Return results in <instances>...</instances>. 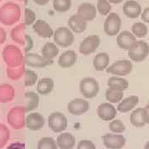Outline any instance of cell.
Returning a JSON list of instances; mask_svg holds the SVG:
<instances>
[{
	"label": "cell",
	"instance_id": "1",
	"mask_svg": "<svg viewBox=\"0 0 149 149\" xmlns=\"http://www.w3.org/2000/svg\"><path fill=\"white\" fill-rule=\"evenodd\" d=\"M22 10L16 3L8 2L0 7V22L4 26H12L20 20Z\"/></svg>",
	"mask_w": 149,
	"mask_h": 149
},
{
	"label": "cell",
	"instance_id": "2",
	"mask_svg": "<svg viewBox=\"0 0 149 149\" xmlns=\"http://www.w3.org/2000/svg\"><path fill=\"white\" fill-rule=\"evenodd\" d=\"M26 30H27V26L24 23H20L17 25L16 27H13L10 32L12 40L24 47L23 51L25 54L28 53L33 47L32 38L26 34Z\"/></svg>",
	"mask_w": 149,
	"mask_h": 149
},
{
	"label": "cell",
	"instance_id": "3",
	"mask_svg": "<svg viewBox=\"0 0 149 149\" xmlns=\"http://www.w3.org/2000/svg\"><path fill=\"white\" fill-rule=\"evenodd\" d=\"M2 55L4 62L8 67H17L24 63V56L22 52L15 45L6 46Z\"/></svg>",
	"mask_w": 149,
	"mask_h": 149
},
{
	"label": "cell",
	"instance_id": "4",
	"mask_svg": "<svg viewBox=\"0 0 149 149\" xmlns=\"http://www.w3.org/2000/svg\"><path fill=\"white\" fill-rule=\"evenodd\" d=\"M25 109L22 106H16L8 113L7 120L13 129H21L26 125Z\"/></svg>",
	"mask_w": 149,
	"mask_h": 149
},
{
	"label": "cell",
	"instance_id": "5",
	"mask_svg": "<svg viewBox=\"0 0 149 149\" xmlns=\"http://www.w3.org/2000/svg\"><path fill=\"white\" fill-rule=\"evenodd\" d=\"M54 42L59 47H68L74 42V32L69 27H61L54 31Z\"/></svg>",
	"mask_w": 149,
	"mask_h": 149
},
{
	"label": "cell",
	"instance_id": "6",
	"mask_svg": "<svg viewBox=\"0 0 149 149\" xmlns=\"http://www.w3.org/2000/svg\"><path fill=\"white\" fill-rule=\"evenodd\" d=\"M129 58L135 62H141L149 55V45L143 41H137L128 50Z\"/></svg>",
	"mask_w": 149,
	"mask_h": 149
},
{
	"label": "cell",
	"instance_id": "7",
	"mask_svg": "<svg viewBox=\"0 0 149 149\" xmlns=\"http://www.w3.org/2000/svg\"><path fill=\"white\" fill-rule=\"evenodd\" d=\"M80 91L86 99L95 98L100 92V84L93 77H85L80 80Z\"/></svg>",
	"mask_w": 149,
	"mask_h": 149
},
{
	"label": "cell",
	"instance_id": "8",
	"mask_svg": "<svg viewBox=\"0 0 149 149\" xmlns=\"http://www.w3.org/2000/svg\"><path fill=\"white\" fill-rule=\"evenodd\" d=\"M122 21L119 15L116 13H110L104 23V31L109 37L118 35L120 32Z\"/></svg>",
	"mask_w": 149,
	"mask_h": 149
},
{
	"label": "cell",
	"instance_id": "9",
	"mask_svg": "<svg viewBox=\"0 0 149 149\" xmlns=\"http://www.w3.org/2000/svg\"><path fill=\"white\" fill-rule=\"evenodd\" d=\"M48 126L55 133H62L68 126L67 118L61 112H53L48 117Z\"/></svg>",
	"mask_w": 149,
	"mask_h": 149
},
{
	"label": "cell",
	"instance_id": "10",
	"mask_svg": "<svg viewBox=\"0 0 149 149\" xmlns=\"http://www.w3.org/2000/svg\"><path fill=\"white\" fill-rule=\"evenodd\" d=\"M133 70V64L128 60H120L113 62L111 65L108 66L107 73L113 74L115 76H125L131 73Z\"/></svg>",
	"mask_w": 149,
	"mask_h": 149
},
{
	"label": "cell",
	"instance_id": "11",
	"mask_svg": "<svg viewBox=\"0 0 149 149\" xmlns=\"http://www.w3.org/2000/svg\"><path fill=\"white\" fill-rule=\"evenodd\" d=\"M100 38L98 35H90L80 42L79 52L84 56H89L95 53L100 47Z\"/></svg>",
	"mask_w": 149,
	"mask_h": 149
},
{
	"label": "cell",
	"instance_id": "12",
	"mask_svg": "<svg viewBox=\"0 0 149 149\" xmlns=\"http://www.w3.org/2000/svg\"><path fill=\"white\" fill-rule=\"evenodd\" d=\"M104 147L109 149H121L126 144V139L122 134L107 133L102 137Z\"/></svg>",
	"mask_w": 149,
	"mask_h": 149
},
{
	"label": "cell",
	"instance_id": "13",
	"mask_svg": "<svg viewBox=\"0 0 149 149\" xmlns=\"http://www.w3.org/2000/svg\"><path fill=\"white\" fill-rule=\"evenodd\" d=\"M53 61L48 60L44 56L36 53L28 52L24 55V63L27 66L34 68H43L52 65Z\"/></svg>",
	"mask_w": 149,
	"mask_h": 149
},
{
	"label": "cell",
	"instance_id": "14",
	"mask_svg": "<svg viewBox=\"0 0 149 149\" xmlns=\"http://www.w3.org/2000/svg\"><path fill=\"white\" fill-rule=\"evenodd\" d=\"M90 109V103L83 99H74L67 104V110L70 114L80 116L85 113Z\"/></svg>",
	"mask_w": 149,
	"mask_h": 149
},
{
	"label": "cell",
	"instance_id": "15",
	"mask_svg": "<svg viewBox=\"0 0 149 149\" xmlns=\"http://www.w3.org/2000/svg\"><path fill=\"white\" fill-rule=\"evenodd\" d=\"M117 109L111 103H103L97 109V114L103 121H112L117 115Z\"/></svg>",
	"mask_w": 149,
	"mask_h": 149
},
{
	"label": "cell",
	"instance_id": "16",
	"mask_svg": "<svg viewBox=\"0 0 149 149\" xmlns=\"http://www.w3.org/2000/svg\"><path fill=\"white\" fill-rule=\"evenodd\" d=\"M32 29L37 36L43 38H51L54 35L53 29L50 24L42 19H38L34 22L32 25Z\"/></svg>",
	"mask_w": 149,
	"mask_h": 149
},
{
	"label": "cell",
	"instance_id": "17",
	"mask_svg": "<svg viewBox=\"0 0 149 149\" xmlns=\"http://www.w3.org/2000/svg\"><path fill=\"white\" fill-rule=\"evenodd\" d=\"M45 125V118L40 113H31L26 118V126L32 131H39Z\"/></svg>",
	"mask_w": 149,
	"mask_h": 149
},
{
	"label": "cell",
	"instance_id": "18",
	"mask_svg": "<svg viewBox=\"0 0 149 149\" xmlns=\"http://www.w3.org/2000/svg\"><path fill=\"white\" fill-rule=\"evenodd\" d=\"M77 14L86 22L93 21L97 16V8L91 3H83L78 7Z\"/></svg>",
	"mask_w": 149,
	"mask_h": 149
},
{
	"label": "cell",
	"instance_id": "19",
	"mask_svg": "<svg viewBox=\"0 0 149 149\" xmlns=\"http://www.w3.org/2000/svg\"><path fill=\"white\" fill-rule=\"evenodd\" d=\"M124 15L129 18H138L142 14V7L134 0L126 1L123 6Z\"/></svg>",
	"mask_w": 149,
	"mask_h": 149
},
{
	"label": "cell",
	"instance_id": "20",
	"mask_svg": "<svg viewBox=\"0 0 149 149\" xmlns=\"http://www.w3.org/2000/svg\"><path fill=\"white\" fill-rule=\"evenodd\" d=\"M136 42V37L129 31H123L118 34L117 44L121 49L128 50Z\"/></svg>",
	"mask_w": 149,
	"mask_h": 149
},
{
	"label": "cell",
	"instance_id": "21",
	"mask_svg": "<svg viewBox=\"0 0 149 149\" xmlns=\"http://www.w3.org/2000/svg\"><path fill=\"white\" fill-rule=\"evenodd\" d=\"M67 24L70 29L75 33H82L87 28V22L78 14L70 17Z\"/></svg>",
	"mask_w": 149,
	"mask_h": 149
},
{
	"label": "cell",
	"instance_id": "22",
	"mask_svg": "<svg viewBox=\"0 0 149 149\" xmlns=\"http://www.w3.org/2000/svg\"><path fill=\"white\" fill-rule=\"evenodd\" d=\"M78 59V56L74 51H66L60 56L58 65L63 69L70 68L74 65Z\"/></svg>",
	"mask_w": 149,
	"mask_h": 149
},
{
	"label": "cell",
	"instance_id": "23",
	"mask_svg": "<svg viewBox=\"0 0 149 149\" xmlns=\"http://www.w3.org/2000/svg\"><path fill=\"white\" fill-rule=\"evenodd\" d=\"M56 143L61 149H73L75 145V138L72 133H61L56 139Z\"/></svg>",
	"mask_w": 149,
	"mask_h": 149
},
{
	"label": "cell",
	"instance_id": "24",
	"mask_svg": "<svg viewBox=\"0 0 149 149\" xmlns=\"http://www.w3.org/2000/svg\"><path fill=\"white\" fill-rule=\"evenodd\" d=\"M139 102V96L132 95L128 96L124 100H122L118 103L117 107L118 111L121 113H128L133 109L135 107L138 105Z\"/></svg>",
	"mask_w": 149,
	"mask_h": 149
},
{
	"label": "cell",
	"instance_id": "25",
	"mask_svg": "<svg viewBox=\"0 0 149 149\" xmlns=\"http://www.w3.org/2000/svg\"><path fill=\"white\" fill-rule=\"evenodd\" d=\"M130 122L134 127L142 128L147 123L145 109L139 108L133 110L130 115Z\"/></svg>",
	"mask_w": 149,
	"mask_h": 149
},
{
	"label": "cell",
	"instance_id": "26",
	"mask_svg": "<svg viewBox=\"0 0 149 149\" xmlns=\"http://www.w3.org/2000/svg\"><path fill=\"white\" fill-rule=\"evenodd\" d=\"M107 85L109 88L119 91H126L128 88V80L120 76H115V75L109 78Z\"/></svg>",
	"mask_w": 149,
	"mask_h": 149
},
{
	"label": "cell",
	"instance_id": "27",
	"mask_svg": "<svg viewBox=\"0 0 149 149\" xmlns=\"http://www.w3.org/2000/svg\"><path fill=\"white\" fill-rule=\"evenodd\" d=\"M109 64V56L106 52L97 54L93 60V66L97 71H103L106 70Z\"/></svg>",
	"mask_w": 149,
	"mask_h": 149
},
{
	"label": "cell",
	"instance_id": "28",
	"mask_svg": "<svg viewBox=\"0 0 149 149\" xmlns=\"http://www.w3.org/2000/svg\"><path fill=\"white\" fill-rule=\"evenodd\" d=\"M15 97V89L9 84L0 85V102L8 103Z\"/></svg>",
	"mask_w": 149,
	"mask_h": 149
},
{
	"label": "cell",
	"instance_id": "29",
	"mask_svg": "<svg viewBox=\"0 0 149 149\" xmlns=\"http://www.w3.org/2000/svg\"><path fill=\"white\" fill-rule=\"evenodd\" d=\"M54 85V81L52 78H42L37 82V91L40 95H47L53 91Z\"/></svg>",
	"mask_w": 149,
	"mask_h": 149
},
{
	"label": "cell",
	"instance_id": "30",
	"mask_svg": "<svg viewBox=\"0 0 149 149\" xmlns=\"http://www.w3.org/2000/svg\"><path fill=\"white\" fill-rule=\"evenodd\" d=\"M24 98L26 100V104L24 106L26 113L32 111L37 108L39 104V96L37 93L33 91H27L24 95Z\"/></svg>",
	"mask_w": 149,
	"mask_h": 149
},
{
	"label": "cell",
	"instance_id": "31",
	"mask_svg": "<svg viewBox=\"0 0 149 149\" xmlns=\"http://www.w3.org/2000/svg\"><path fill=\"white\" fill-rule=\"evenodd\" d=\"M41 53L45 58L53 61V59L56 57L59 54L58 46L55 42H47L42 47Z\"/></svg>",
	"mask_w": 149,
	"mask_h": 149
},
{
	"label": "cell",
	"instance_id": "32",
	"mask_svg": "<svg viewBox=\"0 0 149 149\" xmlns=\"http://www.w3.org/2000/svg\"><path fill=\"white\" fill-rule=\"evenodd\" d=\"M25 66H26L25 63H23L19 66H17V67H8V68H7L8 77L12 80H19L21 77L24 75V72L26 70Z\"/></svg>",
	"mask_w": 149,
	"mask_h": 149
},
{
	"label": "cell",
	"instance_id": "33",
	"mask_svg": "<svg viewBox=\"0 0 149 149\" xmlns=\"http://www.w3.org/2000/svg\"><path fill=\"white\" fill-rule=\"evenodd\" d=\"M123 91H116L108 88L105 92V98L109 103H112V104L119 103L123 100Z\"/></svg>",
	"mask_w": 149,
	"mask_h": 149
},
{
	"label": "cell",
	"instance_id": "34",
	"mask_svg": "<svg viewBox=\"0 0 149 149\" xmlns=\"http://www.w3.org/2000/svg\"><path fill=\"white\" fill-rule=\"evenodd\" d=\"M148 28L143 22H135L132 26V33L136 37L143 38L148 35Z\"/></svg>",
	"mask_w": 149,
	"mask_h": 149
},
{
	"label": "cell",
	"instance_id": "35",
	"mask_svg": "<svg viewBox=\"0 0 149 149\" xmlns=\"http://www.w3.org/2000/svg\"><path fill=\"white\" fill-rule=\"evenodd\" d=\"M54 10L59 13H65L70 9L72 6L71 0H53Z\"/></svg>",
	"mask_w": 149,
	"mask_h": 149
},
{
	"label": "cell",
	"instance_id": "36",
	"mask_svg": "<svg viewBox=\"0 0 149 149\" xmlns=\"http://www.w3.org/2000/svg\"><path fill=\"white\" fill-rule=\"evenodd\" d=\"M37 149H58V146L52 138L46 137L38 141Z\"/></svg>",
	"mask_w": 149,
	"mask_h": 149
},
{
	"label": "cell",
	"instance_id": "37",
	"mask_svg": "<svg viewBox=\"0 0 149 149\" xmlns=\"http://www.w3.org/2000/svg\"><path fill=\"white\" fill-rule=\"evenodd\" d=\"M97 11L103 15V16H108L110 13L111 11V4L108 0H98L97 5H96Z\"/></svg>",
	"mask_w": 149,
	"mask_h": 149
},
{
	"label": "cell",
	"instance_id": "38",
	"mask_svg": "<svg viewBox=\"0 0 149 149\" xmlns=\"http://www.w3.org/2000/svg\"><path fill=\"white\" fill-rule=\"evenodd\" d=\"M24 85L30 87L34 85L37 81V74L32 70H26L24 72Z\"/></svg>",
	"mask_w": 149,
	"mask_h": 149
},
{
	"label": "cell",
	"instance_id": "39",
	"mask_svg": "<svg viewBox=\"0 0 149 149\" xmlns=\"http://www.w3.org/2000/svg\"><path fill=\"white\" fill-rule=\"evenodd\" d=\"M10 138V132L8 127L0 123V149L5 147Z\"/></svg>",
	"mask_w": 149,
	"mask_h": 149
},
{
	"label": "cell",
	"instance_id": "40",
	"mask_svg": "<svg viewBox=\"0 0 149 149\" xmlns=\"http://www.w3.org/2000/svg\"><path fill=\"white\" fill-rule=\"evenodd\" d=\"M109 128L113 133H122L125 131L126 126L119 119H113L109 124Z\"/></svg>",
	"mask_w": 149,
	"mask_h": 149
},
{
	"label": "cell",
	"instance_id": "41",
	"mask_svg": "<svg viewBox=\"0 0 149 149\" xmlns=\"http://www.w3.org/2000/svg\"><path fill=\"white\" fill-rule=\"evenodd\" d=\"M36 21H37V17H36L35 12L30 8H26L24 9V22L23 23L26 26H29V25H33Z\"/></svg>",
	"mask_w": 149,
	"mask_h": 149
},
{
	"label": "cell",
	"instance_id": "42",
	"mask_svg": "<svg viewBox=\"0 0 149 149\" xmlns=\"http://www.w3.org/2000/svg\"><path fill=\"white\" fill-rule=\"evenodd\" d=\"M77 149H96V147L92 141L81 140L77 145Z\"/></svg>",
	"mask_w": 149,
	"mask_h": 149
},
{
	"label": "cell",
	"instance_id": "43",
	"mask_svg": "<svg viewBox=\"0 0 149 149\" xmlns=\"http://www.w3.org/2000/svg\"><path fill=\"white\" fill-rule=\"evenodd\" d=\"M141 18H142V20H143L144 22L149 23V7L146 8L142 12Z\"/></svg>",
	"mask_w": 149,
	"mask_h": 149
},
{
	"label": "cell",
	"instance_id": "44",
	"mask_svg": "<svg viewBox=\"0 0 149 149\" xmlns=\"http://www.w3.org/2000/svg\"><path fill=\"white\" fill-rule=\"evenodd\" d=\"M7 149H25V144L22 143H14L10 144Z\"/></svg>",
	"mask_w": 149,
	"mask_h": 149
},
{
	"label": "cell",
	"instance_id": "45",
	"mask_svg": "<svg viewBox=\"0 0 149 149\" xmlns=\"http://www.w3.org/2000/svg\"><path fill=\"white\" fill-rule=\"evenodd\" d=\"M7 38V33L6 31L2 27H0V45L3 44L6 41Z\"/></svg>",
	"mask_w": 149,
	"mask_h": 149
},
{
	"label": "cell",
	"instance_id": "46",
	"mask_svg": "<svg viewBox=\"0 0 149 149\" xmlns=\"http://www.w3.org/2000/svg\"><path fill=\"white\" fill-rule=\"evenodd\" d=\"M33 1H34V3L40 6L46 5V4H47L48 3L50 2V0H33Z\"/></svg>",
	"mask_w": 149,
	"mask_h": 149
},
{
	"label": "cell",
	"instance_id": "47",
	"mask_svg": "<svg viewBox=\"0 0 149 149\" xmlns=\"http://www.w3.org/2000/svg\"><path fill=\"white\" fill-rule=\"evenodd\" d=\"M110 3H114V4H118V3H123V0H108Z\"/></svg>",
	"mask_w": 149,
	"mask_h": 149
},
{
	"label": "cell",
	"instance_id": "48",
	"mask_svg": "<svg viewBox=\"0 0 149 149\" xmlns=\"http://www.w3.org/2000/svg\"><path fill=\"white\" fill-rule=\"evenodd\" d=\"M144 109H145V112H146V118H147V123H149V109H146V108H144Z\"/></svg>",
	"mask_w": 149,
	"mask_h": 149
},
{
	"label": "cell",
	"instance_id": "49",
	"mask_svg": "<svg viewBox=\"0 0 149 149\" xmlns=\"http://www.w3.org/2000/svg\"><path fill=\"white\" fill-rule=\"evenodd\" d=\"M144 149H149V141L145 144V147H144Z\"/></svg>",
	"mask_w": 149,
	"mask_h": 149
},
{
	"label": "cell",
	"instance_id": "50",
	"mask_svg": "<svg viewBox=\"0 0 149 149\" xmlns=\"http://www.w3.org/2000/svg\"><path fill=\"white\" fill-rule=\"evenodd\" d=\"M145 108H146V109H149V100H148V104L146 105V107H145Z\"/></svg>",
	"mask_w": 149,
	"mask_h": 149
},
{
	"label": "cell",
	"instance_id": "51",
	"mask_svg": "<svg viewBox=\"0 0 149 149\" xmlns=\"http://www.w3.org/2000/svg\"><path fill=\"white\" fill-rule=\"evenodd\" d=\"M17 1H21V2H26L27 0H17Z\"/></svg>",
	"mask_w": 149,
	"mask_h": 149
},
{
	"label": "cell",
	"instance_id": "52",
	"mask_svg": "<svg viewBox=\"0 0 149 149\" xmlns=\"http://www.w3.org/2000/svg\"><path fill=\"white\" fill-rule=\"evenodd\" d=\"M1 1H2V0H0V2H1Z\"/></svg>",
	"mask_w": 149,
	"mask_h": 149
},
{
	"label": "cell",
	"instance_id": "53",
	"mask_svg": "<svg viewBox=\"0 0 149 149\" xmlns=\"http://www.w3.org/2000/svg\"><path fill=\"white\" fill-rule=\"evenodd\" d=\"M148 45H149V44H148Z\"/></svg>",
	"mask_w": 149,
	"mask_h": 149
}]
</instances>
